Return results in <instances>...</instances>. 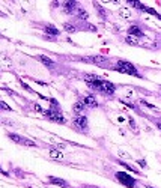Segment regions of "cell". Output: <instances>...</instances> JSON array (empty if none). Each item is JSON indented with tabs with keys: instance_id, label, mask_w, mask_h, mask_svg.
<instances>
[{
	"instance_id": "obj_18",
	"label": "cell",
	"mask_w": 161,
	"mask_h": 188,
	"mask_svg": "<svg viewBox=\"0 0 161 188\" xmlns=\"http://www.w3.org/2000/svg\"><path fill=\"white\" fill-rule=\"evenodd\" d=\"M63 29H65L68 33H74V32H77V27H75L72 23H65V24H63Z\"/></svg>"
},
{
	"instance_id": "obj_25",
	"label": "cell",
	"mask_w": 161,
	"mask_h": 188,
	"mask_svg": "<svg viewBox=\"0 0 161 188\" xmlns=\"http://www.w3.org/2000/svg\"><path fill=\"white\" fill-rule=\"evenodd\" d=\"M0 106H2V109H3V110H8V112H11V110H12V109H11V107H9L5 101H2V102H0Z\"/></svg>"
},
{
	"instance_id": "obj_7",
	"label": "cell",
	"mask_w": 161,
	"mask_h": 188,
	"mask_svg": "<svg viewBox=\"0 0 161 188\" xmlns=\"http://www.w3.org/2000/svg\"><path fill=\"white\" fill-rule=\"evenodd\" d=\"M62 6H63V11H65V14H68V15H72V14L77 11V6H79V3H77L75 0H66V2H63V3H62Z\"/></svg>"
},
{
	"instance_id": "obj_9",
	"label": "cell",
	"mask_w": 161,
	"mask_h": 188,
	"mask_svg": "<svg viewBox=\"0 0 161 188\" xmlns=\"http://www.w3.org/2000/svg\"><path fill=\"white\" fill-rule=\"evenodd\" d=\"M81 101L84 102V106H87V107H90V109L98 107V101H96V98H95L93 95H87V96L81 98Z\"/></svg>"
},
{
	"instance_id": "obj_20",
	"label": "cell",
	"mask_w": 161,
	"mask_h": 188,
	"mask_svg": "<svg viewBox=\"0 0 161 188\" xmlns=\"http://www.w3.org/2000/svg\"><path fill=\"white\" fill-rule=\"evenodd\" d=\"M125 42L126 44H129V45H139V38H136V36H128L125 38Z\"/></svg>"
},
{
	"instance_id": "obj_13",
	"label": "cell",
	"mask_w": 161,
	"mask_h": 188,
	"mask_svg": "<svg viewBox=\"0 0 161 188\" xmlns=\"http://www.w3.org/2000/svg\"><path fill=\"white\" fill-rule=\"evenodd\" d=\"M48 155L53 159H63V153L60 152V149H56V148H51L50 152H48Z\"/></svg>"
},
{
	"instance_id": "obj_10",
	"label": "cell",
	"mask_w": 161,
	"mask_h": 188,
	"mask_svg": "<svg viewBox=\"0 0 161 188\" xmlns=\"http://www.w3.org/2000/svg\"><path fill=\"white\" fill-rule=\"evenodd\" d=\"M128 35H129V36H136V38H143V32H142V29H140L139 26L132 24V26L128 29Z\"/></svg>"
},
{
	"instance_id": "obj_1",
	"label": "cell",
	"mask_w": 161,
	"mask_h": 188,
	"mask_svg": "<svg viewBox=\"0 0 161 188\" xmlns=\"http://www.w3.org/2000/svg\"><path fill=\"white\" fill-rule=\"evenodd\" d=\"M48 101H50L51 107H50L48 110L44 112V116H45L48 120H51V122H56V123H65V117H63V114H62V112H60L59 102H57L54 98H50Z\"/></svg>"
},
{
	"instance_id": "obj_5",
	"label": "cell",
	"mask_w": 161,
	"mask_h": 188,
	"mask_svg": "<svg viewBox=\"0 0 161 188\" xmlns=\"http://www.w3.org/2000/svg\"><path fill=\"white\" fill-rule=\"evenodd\" d=\"M72 123H74V128L77 129V131H86L87 129V117L86 116H75L74 117V120H72Z\"/></svg>"
},
{
	"instance_id": "obj_2",
	"label": "cell",
	"mask_w": 161,
	"mask_h": 188,
	"mask_svg": "<svg viewBox=\"0 0 161 188\" xmlns=\"http://www.w3.org/2000/svg\"><path fill=\"white\" fill-rule=\"evenodd\" d=\"M113 69L115 71H118V72H121V74H126V75H132V77H137V78H143V75L139 74V71H137V68L131 63V62H128V60H118L116 62V65L113 66Z\"/></svg>"
},
{
	"instance_id": "obj_19",
	"label": "cell",
	"mask_w": 161,
	"mask_h": 188,
	"mask_svg": "<svg viewBox=\"0 0 161 188\" xmlns=\"http://www.w3.org/2000/svg\"><path fill=\"white\" fill-rule=\"evenodd\" d=\"M77 18L81 20V21H83V20H87V18H89L87 11H84V9H79V11H77Z\"/></svg>"
},
{
	"instance_id": "obj_22",
	"label": "cell",
	"mask_w": 161,
	"mask_h": 188,
	"mask_svg": "<svg viewBox=\"0 0 161 188\" xmlns=\"http://www.w3.org/2000/svg\"><path fill=\"white\" fill-rule=\"evenodd\" d=\"M140 104L142 106H145V107H148L149 110H152V112H158V109L155 107V106H152V104H149L148 101H145V99H140Z\"/></svg>"
},
{
	"instance_id": "obj_16",
	"label": "cell",
	"mask_w": 161,
	"mask_h": 188,
	"mask_svg": "<svg viewBox=\"0 0 161 188\" xmlns=\"http://www.w3.org/2000/svg\"><path fill=\"white\" fill-rule=\"evenodd\" d=\"M142 11L143 12H148V14H151L152 17H157L158 20H161V14H158L154 8H149V6H146V5H143V8H142Z\"/></svg>"
},
{
	"instance_id": "obj_12",
	"label": "cell",
	"mask_w": 161,
	"mask_h": 188,
	"mask_svg": "<svg viewBox=\"0 0 161 188\" xmlns=\"http://www.w3.org/2000/svg\"><path fill=\"white\" fill-rule=\"evenodd\" d=\"M44 30H45V33H47L48 36H57V35H59V30H57L53 24H45Z\"/></svg>"
},
{
	"instance_id": "obj_27",
	"label": "cell",
	"mask_w": 161,
	"mask_h": 188,
	"mask_svg": "<svg viewBox=\"0 0 161 188\" xmlns=\"http://www.w3.org/2000/svg\"><path fill=\"white\" fill-rule=\"evenodd\" d=\"M35 110H36V112H39V113H44V112H45V110L41 107L39 104H35Z\"/></svg>"
},
{
	"instance_id": "obj_11",
	"label": "cell",
	"mask_w": 161,
	"mask_h": 188,
	"mask_svg": "<svg viewBox=\"0 0 161 188\" xmlns=\"http://www.w3.org/2000/svg\"><path fill=\"white\" fill-rule=\"evenodd\" d=\"M119 17H121L122 20H129V18L132 17V12H131L126 6H121V9H119Z\"/></svg>"
},
{
	"instance_id": "obj_28",
	"label": "cell",
	"mask_w": 161,
	"mask_h": 188,
	"mask_svg": "<svg viewBox=\"0 0 161 188\" xmlns=\"http://www.w3.org/2000/svg\"><path fill=\"white\" fill-rule=\"evenodd\" d=\"M137 163H139V164H140L142 167H146V166H148V164H146V161H143V159H139Z\"/></svg>"
},
{
	"instance_id": "obj_15",
	"label": "cell",
	"mask_w": 161,
	"mask_h": 188,
	"mask_svg": "<svg viewBox=\"0 0 161 188\" xmlns=\"http://www.w3.org/2000/svg\"><path fill=\"white\" fill-rule=\"evenodd\" d=\"M38 59H39V62H42L47 68H53V66H54V62H53L50 57L44 56V54H39V56H38Z\"/></svg>"
},
{
	"instance_id": "obj_4",
	"label": "cell",
	"mask_w": 161,
	"mask_h": 188,
	"mask_svg": "<svg viewBox=\"0 0 161 188\" xmlns=\"http://www.w3.org/2000/svg\"><path fill=\"white\" fill-rule=\"evenodd\" d=\"M8 137L12 140V142H15V143H18V145H23V146H29V148H36V143L35 142H32V140H29V139H26V137H21V136H18V134H8Z\"/></svg>"
},
{
	"instance_id": "obj_17",
	"label": "cell",
	"mask_w": 161,
	"mask_h": 188,
	"mask_svg": "<svg viewBox=\"0 0 161 188\" xmlns=\"http://www.w3.org/2000/svg\"><path fill=\"white\" fill-rule=\"evenodd\" d=\"M93 6H95V9L98 11V15H99L101 18H106V17H107V11H106V9H104L99 3H96V2H95V3H93Z\"/></svg>"
},
{
	"instance_id": "obj_26",
	"label": "cell",
	"mask_w": 161,
	"mask_h": 188,
	"mask_svg": "<svg viewBox=\"0 0 161 188\" xmlns=\"http://www.w3.org/2000/svg\"><path fill=\"white\" fill-rule=\"evenodd\" d=\"M128 122H129V126H131V128L137 129V126H136V120H134L132 117H129V119H128Z\"/></svg>"
},
{
	"instance_id": "obj_3",
	"label": "cell",
	"mask_w": 161,
	"mask_h": 188,
	"mask_svg": "<svg viewBox=\"0 0 161 188\" xmlns=\"http://www.w3.org/2000/svg\"><path fill=\"white\" fill-rule=\"evenodd\" d=\"M116 179L126 188H136V185H137V181L125 172H116Z\"/></svg>"
},
{
	"instance_id": "obj_24",
	"label": "cell",
	"mask_w": 161,
	"mask_h": 188,
	"mask_svg": "<svg viewBox=\"0 0 161 188\" xmlns=\"http://www.w3.org/2000/svg\"><path fill=\"white\" fill-rule=\"evenodd\" d=\"M118 155H119L121 158H125V159H132V156H131L128 152H125V150H119V152H118Z\"/></svg>"
},
{
	"instance_id": "obj_14",
	"label": "cell",
	"mask_w": 161,
	"mask_h": 188,
	"mask_svg": "<svg viewBox=\"0 0 161 188\" xmlns=\"http://www.w3.org/2000/svg\"><path fill=\"white\" fill-rule=\"evenodd\" d=\"M84 107H86V106H84V102L80 99V101H77V102L72 106V112L75 113L77 116H80L81 112H84Z\"/></svg>"
},
{
	"instance_id": "obj_23",
	"label": "cell",
	"mask_w": 161,
	"mask_h": 188,
	"mask_svg": "<svg viewBox=\"0 0 161 188\" xmlns=\"http://www.w3.org/2000/svg\"><path fill=\"white\" fill-rule=\"evenodd\" d=\"M118 163H119V164H121V166H123V167H125V169H128V170H129V172H134V173H137V175H139V173H140V172H139V170H137V169H134V167H131V166H128V164H126V163H123V161H121V159H118Z\"/></svg>"
},
{
	"instance_id": "obj_29",
	"label": "cell",
	"mask_w": 161,
	"mask_h": 188,
	"mask_svg": "<svg viewBox=\"0 0 161 188\" xmlns=\"http://www.w3.org/2000/svg\"><path fill=\"white\" fill-rule=\"evenodd\" d=\"M118 122H119V123H123V122H125V119H123L122 116H119V117H118Z\"/></svg>"
},
{
	"instance_id": "obj_21",
	"label": "cell",
	"mask_w": 161,
	"mask_h": 188,
	"mask_svg": "<svg viewBox=\"0 0 161 188\" xmlns=\"http://www.w3.org/2000/svg\"><path fill=\"white\" fill-rule=\"evenodd\" d=\"M128 5L132 6V8H136V9H139V11H142V8H143V3L136 2V0H128Z\"/></svg>"
},
{
	"instance_id": "obj_8",
	"label": "cell",
	"mask_w": 161,
	"mask_h": 188,
	"mask_svg": "<svg viewBox=\"0 0 161 188\" xmlns=\"http://www.w3.org/2000/svg\"><path fill=\"white\" fill-rule=\"evenodd\" d=\"M48 182L53 184V185H57V187L62 188H69V184L65 181V179H60V178H54V176H48Z\"/></svg>"
},
{
	"instance_id": "obj_30",
	"label": "cell",
	"mask_w": 161,
	"mask_h": 188,
	"mask_svg": "<svg viewBox=\"0 0 161 188\" xmlns=\"http://www.w3.org/2000/svg\"><path fill=\"white\" fill-rule=\"evenodd\" d=\"M146 188H154V187H151V185H148V187H146Z\"/></svg>"
},
{
	"instance_id": "obj_6",
	"label": "cell",
	"mask_w": 161,
	"mask_h": 188,
	"mask_svg": "<svg viewBox=\"0 0 161 188\" xmlns=\"http://www.w3.org/2000/svg\"><path fill=\"white\" fill-rule=\"evenodd\" d=\"M115 90H116V86H115L112 81H109V80H102V83H101V92H99V93H104V95H113Z\"/></svg>"
}]
</instances>
